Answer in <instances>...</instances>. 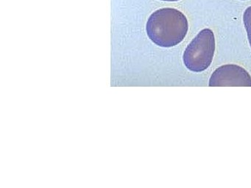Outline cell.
<instances>
[{
    "label": "cell",
    "instance_id": "1",
    "mask_svg": "<svg viewBox=\"0 0 251 188\" xmlns=\"http://www.w3.org/2000/svg\"><path fill=\"white\" fill-rule=\"evenodd\" d=\"M188 29L187 18L175 8H162L153 12L146 25L150 39L164 48H170L181 43Z\"/></svg>",
    "mask_w": 251,
    "mask_h": 188
},
{
    "label": "cell",
    "instance_id": "2",
    "mask_svg": "<svg viewBox=\"0 0 251 188\" xmlns=\"http://www.w3.org/2000/svg\"><path fill=\"white\" fill-rule=\"evenodd\" d=\"M215 47V36L213 31L208 28L202 29L183 53V63L186 69L196 73L206 70L212 63Z\"/></svg>",
    "mask_w": 251,
    "mask_h": 188
},
{
    "label": "cell",
    "instance_id": "3",
    "mask_svg": "<svg viewBox=\"0 0 251 188\" xmlns=\"http://www.w3.org/2000/svg\"><path fill=\"white\" fill-rule=\"evenodd\" d=\"M210 87H251V76L242 66L223 65L217 68L209 79Z\"/></svg>",
    "mask_w": 251,
    "mask_h": 188
},
{
    "label": "cell",
    "instance_id": "4",
    "mask_svg": "<svg viewBox=\"0 0 251 188\" xmlns=\"http://www.w3.org/2000/svg\"><path fill=\"white\" fill-rule=\"evenodd\" d=\"M244 24L248 33V41L251 48V6L245 10L243 16Z\"/></svg>",
    "mask_w": 251,
    "mask_h": 188
},
{
    "label": "cell",
    "instance_id": "5",
    "mask_svg": "<svg viewBox=\"0 0 251 188\" xmlns=\"http://www.w3.org/2000/svg\"><path fill=\"white\" fill-rule=\"evenodd\" d=\"M161 1H179V0H161Z\"/></svg>",
    "mask_w": 251,
    "mask_h": 188
}]
</instances>
